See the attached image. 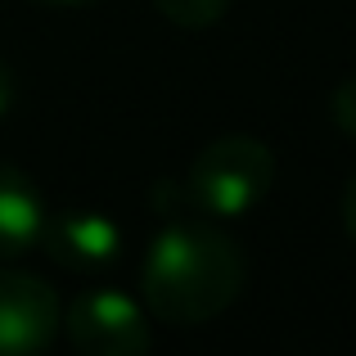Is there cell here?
Segmentation results:
<instances>
[{
	"label": "cell",
	"mask_w": 356,
	"mask_h": 356,
	"mask_svg": "<svg viewBox=\"0 0 356 356\" xmlns=\"http://www.w3.org/2000/svg\"><path fill=\"white\" fill-rule=\"evenodd\" d=\"M243 280L248 266L239 243L208 217L172 221L167 230H158L140 261L145 312L172 330H199L217 321L243 293Z\"/></svg>",
	"instance_id": "1"
},
{
	"label": "cell",
	"mask_w": 356,
	"mask_h": 356,
	"mask_svg": "<svg viewBox=\"0 0 356 356\" xmlns=\"http://www.w3.org/2000/svg\"><path fill=\"white\" fill-rule=\"evenodd\" d=\"M275 185V154L257 136H217L185 172V203L208 221H239Z\"/></svg>",
	"instance_id": "2"
},
{
	"label": "cell",
	"mask_w": 356,
	"mask_h": 356,
	"mask_svg": "<svg viewBox=\"0 0 356 356\" xmlns=\"http://www.w3.org/2000/svg\"><path fill=\"white\" fill-rule=\"evenodd\" d=\"M68 343L86 356H140L149 352V312L122 289H81L63 312Z\"/></svg>",
	"instance_id": "3"
},
{
	"label": "cell",
	"mask_w": 356,
	"mask_h": 356,
	"mask_svg": "<svg viewBox=\"0 0 356 356\" xmlns=\"http://www.w3.org/2000/svg\"><path fill=\"white\" fill-rule=\"evenodd\" d=\"M63 330V302L54 284L27 270H0V356H32Z\"/></svg>",
	"instance_id": "4"
},
{
	"label": "cell",
	"mask_w": 356,
	"mask_h": 356,
	"mask_svg": "<svg viewBox=\"0 0 356 356\" xmlns=\"http://www.w3.org/2000/svg\"><path fill=\"white\" fill-rule=\"evenodd\" d=\"M36 248H45L50 261L77 270V275H90V270H108L122 257V226L108 212H90V208L45 212Z\"/></svg>",
	"instance_id": "5"
},
{
	"label": "cell",
	"mask_w": 356,
	"mask_h": 356,
	"mask_svg": "<svg viewBox=\"0 0 356 356\" xmlns=\"http://www.w3.org/2000/svg\"><path fill=\"white\" fill-rule=\"evenodd\" d=\"M45 226V199L27 172L0 163V261H14L41 243Z\"/></svg>",
	"instance_id": "6"
},
{
	"label": "cell",
	"mask_w": 356,
	"mask_h": 356,
	"mask_svg": "<svg viewBox=\"0 0 356 356\" xmlns=\"http://www.w3.org/2000/svg\"><path fill=\"white\" fill-rule=\"evenodd\" d=\"M158 14L176 27H190V32H203V27L221 23L230 9V0H154Z\"/></svg>",
	"instance_id": "7"
},
{
	"label": "cell",
	"mask_w": 356,
	"mask_h": 356,
	"mask_svg": "<svg viewBox=\"0 0 356 356\" xmlns=\"http://www.w3.org/2000/svg\"><path fill=\"white\" fill-rule=\"evenodd\" d=\"M330 113H334V122H339V131H343V136L356 140V77H348L339 90H334Z\"/></svg>",
	"instance_id": "8"
},
{
	"label": "cell",
	"mask_w": 356,
	"mask_h": 356,
	"mask_svg": "<svg viewBox=\"0 0 356 356\" xmlns=\"http://www.w3.org/2000/svg\"><path fill=\"white\" fill-rule=\"evenodd\" d=\"M14 99H18V81H14V72H9V63H0V122L9 118Z\"/></svg>",
	"instance_id": "9"
},
{
	"label": "cell",
	"mask_w": 356,
	"mask_h": 356,
	"mask_svg": "<svg viewBox=\"0 0 356 356\" xmlns=\"http://www.w3.org/2000/svg\"><path fill=\"white\" fill-rule=\"evenodd\" d=\"M343 230H348V239L356 243V172H352L348 190H343Z\"/></svg>",
	"instance_id": "10"
},
{
	"label": "cell",
	"mask_w": 356,
	"mask_h": 356,
	"mask_svg": "<svg viewBox=\"0 0 356 356\" xmlns=\"http://www.w3.org/2000/svg\"><path fill=\"white\" fill-rule=\"evenodd\" d=\"M36 5H59V9H77V5H95V0H36Z\"/></svg>",
	"instance_id": "11"
}]
</instances>
